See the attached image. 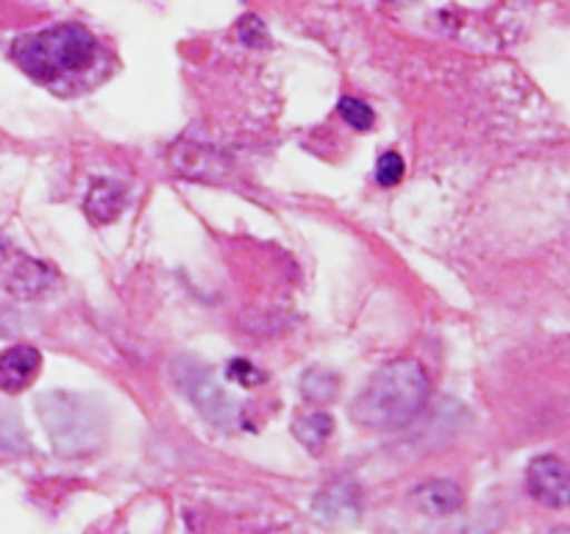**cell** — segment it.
Returning <instances> with one entry per match:
<instances>
[{"instance_id": "cell-3", "label": "cell", "mask_w": 570, "mask_h": 534, "mask_svg": "<svg viewBox=\"0 0 570 534\" xmlns=\"http://www.w3.org/2000/svg\"><path fill=\"white\" fill-rule=\"evenodd\" d=\"M39 417L56 454L61 456L89 454L98 448L104 437V417L81 395L48 393L39 400Z\"/></svg>"}, {"instance_id": "cell-1", "label": "cell", "mask_w": 570, "mask_h": 534, "mask_svg": "<svg viewBox=\"0 0 570 534\" xmlns=\"http://www.w3.org/2000/svg\"><path fill=\"white\" fill-rule=\"evenodd\" d=\"M429 393H432V384L421 362H390L382 370L373 373L371 382L356 395L351 404V417L360 426L376 428V432H401L426 409Z\"/></svg>"}, {"instance_id": "cell-7", "label": "cell", "mask_w": 570, "mask_h": 534, "mask_svg": "<svg viewBox=\"0 0 570 534\" xmlns=\"http://www.w3.org/2000/svg\"><path fill=\"white\" fill-rule=\"evenodd\" d=\"M3 284L9 293L20 295V298H37V295L48 293L56 284V273L48 265L28 256H14L9 267H3Z\"/></svg>"}, {"instance_id": "cell-13", "label": "cell", "mask_w": 570, "mask_h": 534, "mask_svg": "<svg viewBox=\"0 0 570 534\" xmlns=\"http://www.w3.org/2000/svg\"><path fill=\"white\" fill-rule=\"evenodd\" d=\"M226 378H232L234 384H239V387H259V384H265V373L259 370V367L254 365V362L243 359V356H237V359H232L226 365Z\"/></svg>"}, {"instance_id": "cell-5", "label": "cell", "mask_w": 570, "mask_h": 534, "mask_svg": "<svg viewBox=\"0 0 570 534\" xmlns=\"http://www.w3.org/2000/svg\"><path fill=\"white\" fill-rule=\"evenodd\" d=\"M527 490L534 501L551 510H566L570 501L568 467L560 456H534L527 467Z\"/></svg>"}, {"instance_id": "cell-10", "label": "cell", "mask_w": 570, "mask_h": 534, "mask_svg": "<svg viewBox=\"0 0 570 534\" xmlns=\"http://www.w3.org/2000/svg\"><path fill=\"white\" fill-rule=\"evenodd\" d=\"M412 498H415V504L432 517L454 515V512H460V506L465 504L462 487H460V484L449 482V478H434V482L421 484V487L415 490V495H412Z\"/></svg>"}, {"instance_id": "cell-9", "label": "cell", "mask_w": 570, "mask_h": 534, "mask_svg": "<svg viewBox=\"0 0 570 534\" xmlns=\"http://www.w3.org/2000/svg\"><path fill=\"white\" fill-rule=\"evenodd\" d=\"M315 515L323 523H354L360 517V490L348 482L328 484L315 498Z\"/></svg>"}, {"instance_id": "cell-6", "label": "cell", "mask_w": 570, "mask_h": 534, "mask_svg": "<svg viewBox=\"0 0 570 534\" xmlns=\"http://www.w3.org/2000/svg\"><path fill=\"white\" fill-rule=\"evenodd\" d=\"M42 370V354L33 345H11L0 354V389L22 393Z\"/></svg>"}, {"instance_id": "cell-2", "label": "cell", "mask_w": 570, "mask_h": 534, "mask_svg": "<svg viewBox=\"0 0 570 534\" xmlns=\"http://www.w3.org/2000/svg\"><path fill=\"white\" fill-rule=\"evenodd\" d=\"M100 44L92 31L78 22H61L45 31L28 33L11 44V59L39 83H59L98 61Z\"/></svg>"}, {"instance_id": "cell-14", "label": "cell", "mask_w": 570, "mask_h": 534, "mask_svg": "<svg viewBox=\"0 0 570 534\" xmlns=\"http://www.w3.org/2000/svg\"><path fill=\"white\" fill-rule=\"evenodd\" d=\"M404 172H406V165H404V159H401V154L387 150V154L379 156L376 181L382 184V187H395V184H401Z\"/></svg>"}, {"instance_id": "cell-11", "label": "cell", "mask_w": 570, "mask_h": 534, "mask_svg": "<svg viewBox=\"0 0 570 534\" xmlns=\"http://www.w3.org/2000/svg\"><path fill=\"white\" fill-rule=\"evenodd\" d=\"M334 432V417L328 412H306V415L295 417L293 434L301 445L309 448V454H323L328 437Z\"/></svg>"}, {"instance_id": "cell-12", "label": "cell", "mask_w": 570, "mask_h": 534, "mask_svg": "<svg viewBox=\"0 0 570 534\" xmlns=\"http://www.w3.org/2000/svg\"><path fill=\"white\" fill-rule=\"evenodd\" d=\"M337 111L351 128H356V131H367V128L376 122V115H373L371 106L360 98H348V95H345V98H340Z\"/></svg>"}, {"instance_id": "cell-4", "label": "cell", "mask_w": 570, "mask_h": 534, "mask_svg": "<svg viewBox=\"0 0 570 534\" xmlns=\"http://www.w3.org/2000/svg\"><path fill=\"white\" fill-rule=\"evenodd\" d=\"M170 376L176 387L181 389L184 398L212 423V426L232 428L239 423V406L234 404L232 395L215 382L209 367L195 356H176L170 365Z\"/></svg>"}, {"instance_id": "cell-8", "label": "cell", "mask_w": 570, "mask_h": 534, "mask_svg": "<svg viewBox=\"0 0 570 534\" xmlns=\"http://www.w3.org/2000/svg\"><path fill=\"white\" fill-rule=\"evenodd\" d=\"M126 198L128 192L120 181H115V178H98L92 184V189L87 192L83 211H87V217L95 226H109V222H115L122 215Z\"/></svg>"}, {"instance_id": "cell-15", "label": "cell", "mask_w": 570, "mask_h": 534, "mask_svg": "<svg viewBox=\"0 0 570 534\" xmlns=\"http://www.w3.org/2000/svg\"><path fill=\"white\" fill-rule=\"evenodd\" d=\"M239 39H243L245 44H250V48H259V42L265 44L267 31L265 26H262V20H256V17H245V20L239 22Z\"/></svg>"}, {"instance_id": "cell-16", "label": "cell", "mask_w": 570, "mask_h": 534, "mask_svg": "<svg viewBox=\"0 0 570 534\" xmlns=\"http://www.w3.org/2000/svg\"><path fill=\"white\" fill-rule=\"evenodd\" d=\"M551 534H568V528H557V532H551Z\"/></svg>"}]
</instances>
